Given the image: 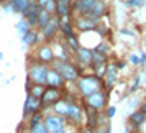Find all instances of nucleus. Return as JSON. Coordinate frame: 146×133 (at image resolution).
Segmentation results:
<instances>
[{"label": "nucleus", "mask_w": 146, "mask_h": 133, "mask_svg": "<svg viewBox=\"0 0 146 133\" xmlns=\"http://www.w3.org/2000/svg\"><path fill=\"white\" fill-rule=\"evenodd\" d=\"M48 69L49 67L46 64H41L38 63L36 59L30 61V64H28V74L27 77L33 84H40V86H46V76H48Z\"/></svg>", "instance_id": "f257e3e1"}, {"label": "nucleus", "mask_w": 146, "mask_h": 133, "mask_svg": "<svg viewBox=\"0 0 146 133\" xmlns=\"http://www.w3.org/2000/svg\"><path fill=\"white\" fill-rule=\"evenodd\" d=\"M102 86L104 84H102V80L97 76H86V77L79 79V82H77V87H79L80 94L84 95V99L89 97L94 92H99L100 89H102Z\"/></svg>", "instance_id": "f03ea898"}, {"label": "nucleus", "mask_w": 146, "mask_h": 133, "mask_svg": "<svg viewBox=\"0 0 146 133\" xmlns=\"http://www.w3.org/2000/svg\"><path fill=\"white\" fill-rule=\"evenodd\" d=\"M51 64H53V69H56L64 80H77L79 79V69H77L76 66H72L69 61L62 63V61L54 59Z\"/></svg>", "instance_id": "7ed1b4c3"}, {"label": "nucleus", "mask_w": 146, "mask_h": 133, "mask_svg": "<svg viewBox=\"0 0 146 133\" xmlns=\"http://www.w3.org/2000/svg\"><path fill=\"white\" fill-rule=\"evenodd\" d=\"M43 123L46 126L48 133H59L67 126L66 120L62 118V117H59V115H54V113H44Z\"/></svg>", "instance_id": "20e7f679"}, {"label": "nucleus", "mask_w": 146, "mask_h": 133, "mask_svg": "<svg viewBox=\"0 0 146 133\" xmlns=\"http://www.w3.org/2000/svg\"><path fill=\"white\" fill-rule=\"evenodd\" d=\"M62 95H61V90L59 89H54V87H46L44 89V94H43V97H41V108H43V112H48L51 107L61 99Z\"/></svg>", "instance_id": "39448f33"}, {"label": "nucleus", "mask_w": 146, "mask_h": 133, "mask_svg": "<svg viewBox=\"0 0 146 133\" xmlns=\"http://www.w3.org/2000/svg\"><path fill=\"white\" fill-rule=\"evenodd\" d=\"M36 112H43L41 100L35 99V97H31V95L27 94V99H25V104H23V118H28V117H31Z\"/></svg>", "instance_id": "423d86ee"}, {"label": "nucleus", "mask_w": 146, "mask_h": 133, "mask_svg": "<svg viewBox=\"0 0 146 133\" xmlns=\"http://www.w3.org/2000/svg\"><path fill=\"white\" fill-rule=\"evenodd\" d=\"M86 102H87V107L95 108L97 112H100L107 104V97L102 90H99V92H94V94H90L89 97H86Z\"/></svg>", "instance_id": "0eeeda50"}, {"label": "nucleus", "mask_w": 146, "mask_h": 133, "mask_svg": "<svg viewBox=\"0 0 146 133\" xmlns=\"http://www.w3.org/2000/svg\"><path fill=\"white\" fill-rule=\"evenodd\" d=\"M35 59L41 63V64H51L54 61V53H53V46H49V45H41L38 48V51H36V58Z\"/></svg>", "instance_id": "6e6552de"}, {"label": "nucleus", "mask_w": 146, "mask_h": 133, "mask_svg": "<svg viewBox=\"0 0 146 133\" xmlns=\"http://www.w3.org/2000/svg\"><path fill=\"white\" fill-rule=\"evenodd\" d=\"M58 31H59V18L58 17H53L51 20L48 21L46 27L41 30V35H43L44 40H53Z\"/></svg>", "instance_id": "1a4fd4ad"}, {"label": "nucleus", "mask_w": 146, "mask_h": 133, "mask_svg": "<svg viewBox=\"0 0 146 133\" xmlns=\"http://www.w3.org/2000/svg\"><path fill=\"white\" fill-rule=\"evenodd\" d=\"M64 82L66 80L61 77V74L53 69V67H49L48 69V76H46V87H54V89H61V87L64 86Z\"/></svg>", "instance_id": "9d476101"}, {"label": "nucleus", "mask_w": 146, "mask_h": 133, "mask_svg": "<svg viewBox=\"0 0 146 133\" xmlns=\"http://www.w3.org/2000/svg\"><path fill=\"white\" fill-rule=\"evenodd\" d=\"M40 10L41 8L38 7V3H31V7L28 8L27 12H25V21H27L30 28L36 27V23H38V15H40Z\"/></svg>", "instance_id": "9b49d317"}, {"label": "nucleus", "mask_w": 146, "mask_h": 133, "mask_svg": "<svg viewBox=\"0 0 146 133\" xmlns=\"http://www.w3.org/2000/svg\"><path fill=\"white\" fill-rule=\"evenodd\" d=\"M84 113H86V118H87L86 128H92V130H97V126H99V112H97L95 108L86 107V108H84Z\"/></svg>", "instance_id": "f8f14e48"}, {"label": "nucleus", "mask_w": 146, "mask_h": 133, "mask_svg": "<svg viewBox=\"0 0 146 133\" xmlns=\"http://www.w3.org/2000/svg\"><path fill=\"white\" fill-rule=\"evenodd\" d=\"M95 2L97 0H76L74 3H71V8L72 10H79L82 15H87L95 5Z\"/></svg>", "instance_id": "ddd939ff"}, {"label": "nucleus", "mask_w": 146, "mask_h": 133, "mask_svg": "<svg viewBox=\"0 0 146 133\" xmlns=\"http://www.w3.org/2000/svg\"><path fill=\"white\" fill-rule=\"evenodd\" d=\"M8 3L12 5V10L15 13L25 15V12L31 7V3H35V2L33 0H8Z\"/></svg>", "instance_id": "4468645a"}, {"label": "nucleus", "mask_w": 146, "mask_h": 133, "mask_svg": "<svg viewBox=\"0 0 146 133\" xmlns=\"http://www.w3.org/2000/svg\"><path fill=\"white\" fill-rule=\"evenodd\" d=\"M38 41H40V33H38L36 30L31 28L25 36H21V43H23L21 48H23V49H27L28 46H35V45H38Z\"/></svg>", "instance_id": "2eb2a0df"}, {"label": "nucleus", "mask_w": 146, "mask_h": 133, "mask_svg": "<svg viewBox=\"0 0 146 133\" xmlns=\"http://www.w3.org/2000/svg\"><path fill=\"white\" fill-rule=\"evenodd\" d=\"M51 108H53L54 115H59V117H62V118H64V117L67 115V110H69V102H67L64 97H61V99L58 100V102L51 107Z\"/></svg>", "instance_id": "dca6fc26"}, {"label": "nucleus", "mask_w": 146, "mask_h": 133, "mask_svg": "<svg viewBox=\"0 0 146 133\" xmlns=\"http://www.w3.org/2000/svg\"><path fill=\"white\" fill-rule=\"evenodd\" d=\"M95 25H97V21L92 20V18H87V17H80V20L77 21V27H79V30H82V31L94 30Z\"/></svg>", "instance_id": "f3484780"}, {"label": "nucleus", "mask_w": 146, "mask_h": 133, "mask_svg": "<svg viewBox=\"0 0 146 133\" xmlns=\"http://www.w3.org/2000/svg\"><path fill=\"white\" fill-rule=\"evenodd\" d=\"M38 7L46 10L48 13H56V0H36Z\"/></svg>", "instance_id": "a211bd4d"}, {"label": "nucleus", "mask_w": 146, "mask_h": 133, "mask_svg": "<svg viewBox=\"0 0 146 133\" xmlns=\"http://www.w3.org/2000/svg\"><path fill=\"white\" fill-rule=\"evenodd\" d=\"M44 89H46V86H40V84H31V87L27 90L28 95H31V97H35V99H40L43 97V94H44Z\"/></svg>", "instance_id": "6ab92c4d"}, {"label": "nucleus", "mask_w": 146, "mask_h": 133, "mask_svg": "<svg viewBox=\"0 0 146 133\" xmlns=\"http://www.w3.org/2000/svg\"><path fill=\"white\" fill-rule=\"evenodd\" d=\"M76 53H77V58H79L80 63L90 64V59H92V51H90V49H87V48H79Z\"/></svg>", "instance_id": "aec40b11"}, {"label": "nucleus", "mask_w": 146, "mask_h": 133, "mask_svg": "<svg viewBox=\"0 0 146 133\" xmlns=\"http://www.w3.org/2000/svg\"><path fill=\"white\" fill-rule=\"evenodd\" d=\"M53 17H51V13H48L46 10H43L41 8L40 10V15H38V23H36V27L40 28V30H43V28L48 25V21L51 20Z\"/></svg>", "instance_id": "412c9836"}, {"label": "nucleus", "mask_w": 146, "mask_h": 133, "mask_svg": "<svg viewBox=\"0 0 146 133\" xmlns=\"http://www.w3.org/2000/svg\"><path fill=\"white\" fill-rule=\"evenodd\" d=\"M59 30L64 33V36H72L74 31H72V25L67 21V18H62V20H59Z\"/></svg>", "instance_id": "4be33fe9"}, {"label": "nucleus", "mask_w": 146, "mask_h": 133, "mask_svg": "<svg viewBox=\"0 0 146 133\" xmlns=\"http://www.w3.org/2000/svg\"><path fill=\"white\" fill-rule=\"evenodd\" d=\"M107 86L108 87H112L113 86V82H115V79H117V67L115 66H108L107 67Z\"/></svg>", "instance_id": "5701e85b"}, {"label": "nucleus", "mask_w": 146, "mask_h": 133, "mask_svg": "<svg viewBox=\"0 0 146 133\" xmlns=\"http://www.w3.org/2000/svg\"><path fill=\"white\" fill-rule=\"evenodd\" d=\"M15 28H17V31H18V35H20V38L21 36H25V35L31 30L30 28V25H28L27 21H25V18H21L20 21H17V25H15Z\"/></svg>", "instance_id": "b1692460"}, {"label": "nucleus", "mask_w": 146, "mask_h": 133, "mask_svg": "<svg viewBox=\"0 0 146 133\" xmlns=\"http://www.w3.org/2000/svg\"><path fill=\"white\" fill-rule=\"evenodd\" d=\"M130 120H131L133 125H141V123L146 120V113H143L141 110H138V112H135L131 117H130Z\"/></svg>", "instance_id": "393cba45"}, {"label": "nucleus", "mask_w": 146, "mask_h": 133, "mask_svg": "<svg viewBox=\"0 0 146 133\" xmlns=\"http://www.w3.org/2000/svg\"><path fill=\"white\" fill-rule=\"evenodd\" d=\"M28 133H48V130H46V126H44V123L40 122L36 125L28 126Z\"/></svg>", "instance_id": "a878e982"}, {"label": "nucleus", "mask_w": 146, "mask_h": 133, "mask_svg": "<svg viewBox=\"0 0 146 133\" xmlns=\"http://www.w3.org/2000/svg\"><path fill=\"white\" fill-rule=\"evenodd\" d=\"M66 41H67V46L71 48V49H72V51H77V49H79V43H77V38H76V36H67L66 38Z\"/></svg>", "instance_id": "bb28decb"}, {"label": "nucleus", "mask_w": 146, "mask_h": 133, "mask_svg": "<svg viewBox=\"0 0 146 133\" xmlns=\"http://www.w3.org/2000/svg\"><path fill=\"white\" fill-rule=\"evenodd\" d=\"M95 51H97V53H100V54H104V56H105V53H107V51H108V46H107L105 43H102V45H99V46H97V49H95Z\"/></svg>", "instance_id": "cd10ccee"}, {"label": "nucleus", "mask_w": 146, "mask_h": 133, "mask_svg": "<svg viewBox=\"0 0 146 133\" xmlns=\"http://www.w3.org/2000/svg\"><path fill=\"white\" fill-rule=\"evenodd\" d=\"M113 115H115V107H108V108H107V117L112 118Z\"/></svg>", "instance_id": "c85d7f7f"}, {"label": "nucleus", "mask_w": 146, "mask_h": 133, "mask_svg": "<svg viewBox=\"0 0 146 133\" xmlns=\"http://www.w3.org/2000/svg\"><path fill=\"white\" fill-rule=\"evenodd\" d=\"M141 2H143V0H128V5L136 7V5H141Z\"/></svg>", "instance_id": "c756f323"}, {"label": "nucleus", "mask_w": 146, "mask_h": 133, "mask_svg": "<svg viewBox=\"0 0 146 133\" xmlns=\"http://www.w3.org/2000/svg\"><path fill=\"white\" fill-rule=\"evenodd\" d=\"M3 10H5V12H7V13H10V12H13V10H12V5H10V3H3Z\"/></svg>", "instance_id": "7c9ffc66"}, {"label": "nucleus", "mask_w": 146, "mask_h": 133, "mask_svg": "<svg viewBox=\"0 0 146 133\" xmlns=\"http://www.w3.org/2000/svg\"><path fill=\"white\" fill-rule=\"evenodd\" d=\"M131 61H133V63H136V64H138V63H139V61H141V59H139L138 56L135 54V56H131Z\"/></svg>", "instance_id": "2f4dec72"}, {"label": "nucleus", "mask_w": 146, "mask_h": 133, "mask_svg": "<svg viewBox=\"0 0 146 133\" xmlns=\"http://www.w3.org/2000/svg\"><path fill=\"white\" fill-rule=\"evenodd\" d=\"M84 133H95V130H92V128H86Z\"/></svg>", "instance_id": "473e14b6"}, {"label": "nucleus", "mask_w": 146, "mask_h": 133, "mask_svg": "<svg viewBox=\"0 0 146 133\" xmlns=\"http://www.w3.org/2000/svg\"><path fill=\"white\" fill-rule=\"evenodd\" d=\"M141 112H143V113H146V102L143 104V105H141Z\"/></svg>", "instance_id": "72a5a7b5"}, {"label": "nucleus", "mask_w": 146, "mask_h": 133, "mask_svg": "<svg viewBox=\"0 0 146 133\" xmlns=\"http://www.w3.org/2000/svg\"><path fill=\"white\" fill-rule=\"evenodd\" d=\"M95 133H107L104 128H99V130H95Z\"/></svg>", "instance_id": "f704fd0d"}, {"label": "nucleus", "mask_w": 146, "mask_h": 133, "mask_svg": "<svg viewBox=\"0 0 146 133\" xmlns=\"http://www.w3.org/2000/svg\"><path fill=\"white\" fill-rule=\"evenodd\" d=\"M0 61H3V53L0 51Z\"/></svg>", "instance_id": "c9c22d12"}, {"label": "nucleus", "mask_w": 146, "mask_h": 133, "mask_svg": "<svg viewBox=\"0 0 146 133\" xmlns=\"http://www.w3.org/2000/svg\"><path fill=\"white\" fill-rule=\"evenodd\" d=\"M76 133H84V132H76Z\"/></svg>", "instance_id": "e433bc0d"}]
</instances>
